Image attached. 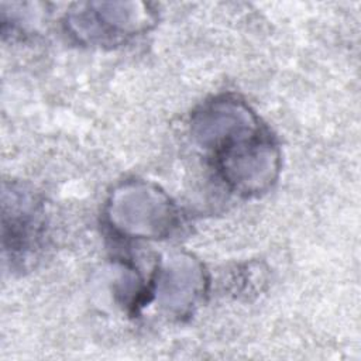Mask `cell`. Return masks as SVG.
Listing matches in <instances>:
<instances>
[{"instance_id":"cell-1","label":"cell","mask_w":361,"mask_h":361,"mask_svg":"<svg viewBox=\"0 0 361 361\" xmlns=\"http://www.w3.org/2000/svg\"><path fill=\"white\" fill-rule=\"evenodd\" d=\"M214 154L223 178L238 192H261L276 178L278 152L258 126L224 141Z\"/></svg>"},{"instance_id":"cell-2","label":"cell","mask_w":361,"mask_h":361,"mask_svg":"<svg viewBox=\"0 0 361 361\" xmlns=\"http://www.w3.org/2000/svg\"><path fill=\"white\" fill-rule=\"evenodd\" d=\"M126 195L117 200L134 207V214L118 217L117 227L135 235H161L171 228L173 212L169 200L159 192L148 188L123 189Z\"/></svg>"}]
</instances>
